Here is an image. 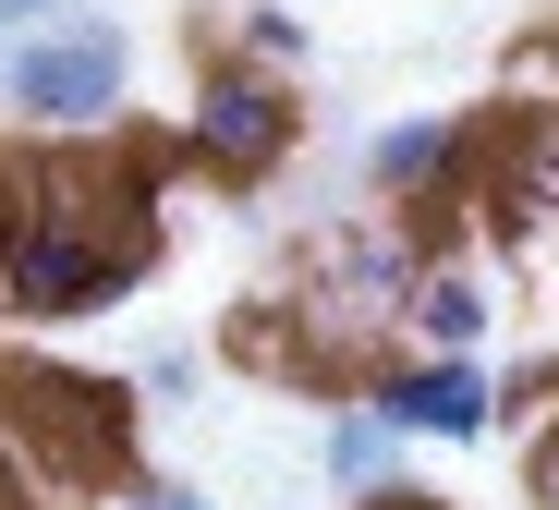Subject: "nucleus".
Segmentation results:
<instances>
[{
    "instance_id": "nucleus-1",
    "label": "nucleus",
    "mask_w": 559,
    "mask_h": 510,
    "mask_svg": "<svg viewBox=\"0 0 559 510\" xmlns=\"http://www.w3.org/2000/svg\"><path fill=\"white\" fill-rule=\"evenodd\" d=\"M146 280V194L110 170H13V232H0V304L13 317H98Z\"/></svg>"
},
{
    "instance_id": "nucleus-2",
    "label": "nucleus",
    "mask_w": 559,
    "mask_h": 510,
    "mask_svg": "<svg viewBox=\"0 0 559 510\" xmlns=\"http://www.w3.org/2000/svg\"><path fill=\"white\" fill-rule=\"evenodd\" d=\"M122 97H134V49L98 13H61L0 49V110L37 134H98V122H122Z\"/></svg>"
},
{
    "instance_id": "nucleus-3",
    "label": "nucleus",
    "mask_w": 559,
    "mask_h": 510,
    "mask_svg": "<svg viewBox=\"0 0 559 510\" xmlns=\"http://www.w3.org/2000/svg\"><path fill=\"white\" fill-rule=\"evenodd\" d=\"M426 244L402 220H353L317 244V353H341V329H378V317H414V292H426Z\"/></svg>"
},
{
    "instance_id": "nucleus-4",
    "label": "nucleus",
    "mask_w": 559,
    "mask_h": 510,
    "mask_svg": "<svg viewBox=\"0 0 559 510\" xmlns=\"http://www.w3.org/2000/svg\"><path fill=\"white\" fill-rule=\"evenodd\" d=\"M182 158H195V170H219V182H267L280 158H293V97H280L255 61H219V73L195 85Z\"/></svg>"
},
{
    "instance_id": "nucleus-5",
    "label": "nucleus",
    "mask_w": 559,
    "mask_h": 510,
    "mask_svg": "<svg viewBox=\"0 0 559 510\" xmlns=\"http://www.w3.org/2000/svg\"><path fill=\"white\" fill-rule=\"evenodd\" d=\"M365 401H378L402 438H450V450L499 426V377H487L475 353H414V365H378V377H365Z\"/></svg>"
},
{
    "instance_id": "nucleus-6",
    "label": "nucleus",
    "mask_w": 559,
    "mask_h": 510,
    "mask_svg": "<svg viewBox=\"0 0 559 510\" xmlns=\"http://www.w3.org/2000/svg\"><path fill=\"white\" fill-rule=\"evenodd\" d=\"M402 450H414V438H402V426H390V414H378L365 389H353L341 414L317 426V474H329V498H341V510L390 498V486H402Z\"/></svg>"
},
{
    "instance_id": "nucleus-7",
    "label": "nucleus",
    "mask_w": 559,
    "mask_h": 510,
    "mask_svg": "<svg viewBox=\"0 0 559 510\" xmlns=\"http://www.w3.org/2000/svg\"><path fill=\"white\" fill-rule=\"evenodd\" d=\"M450 170H462V134H450V122H390L378 146H365V194H390V207L438 194Z\"/></svg>"
},
{
    "instance_id": "nucleus-8",
    "label": "nucleus",
    "mask_w": 559,
    "mask_h": 510,
    "mask_svg": "<svg viewBox=\"0 0 559 510\" xmlns=\"http://www.w3.org/2000/svg\"><path fill=\"white\" fill-rule=\"evenodd\" d=\"M487 317H499V304H487V280L438 256V268H426V292H414V317H402V329H414V353H475V341H487Z\"/></svg>"
},
{
    "instance_id": "nucleus-9",
    "label": "nucleus",
    "mask_w": 559,
    "mask_h": 510,
    "mask_svg": "<svg viewBox=\"0 0 559 510\" xmlns=\"http://www.w3.org/2000/svg\"><path fill=\"white\" fill-rule=\"evenodd\" d=\"M499 182H511V232H535V220H559V122H511V158H499Z\"/></svg>"
},
{
    "instance_id": "nucleus-10",
    "label": "nucleus",
    "mask_w": 559,
    "mask_h": 510,
    "mask_svg": "<svg viewBox=\"0 0 559 510\" xmlns=\"http://www.w3.org/2000/svg\"><path fill=\"white\" fill-rule=\"evenodd\" d=\"M243 49H267V61H305V13H280V0H255V13H243Z\"/></svg>"
},
{
    "instance_id": "nucleus-11",
    "label": "nucleus",
    "mask_w": 559,
    "mask_h": 510,
    "mask_svg": "<svg viewBox=\"0 0 559 510\" xmlns=\"http://www.w3.org/2000/svg\"><path fill=\"white\" fill-rule=\"evenodd\" d=\"M122 510H219V498L182 486V474H122Z\"/></svg>"
},
{
    "instance_id": "nucleus-12",
    "label": "nucleus",
    "mask_w": 559,
    "mask_h": 510,
    "mask_svg": "<svg viewBox=\"0 0 559 510\" xmlns=\"http://www.w3.org/2000/svg\"><path fill=\"white\" fill-rule=\"evenodd\" d=\"M146 389L158 401H195V353H146Z\"/></svg>"
},
{
    "instance_id": "nucleus-13",
    "label": "nucleus",
    "mask_w": 559,
    "mask_h": 510,
    "mask_svg": "<svg viewBox=\"0 0 559 510\" xmlns=\"http://www.w3.org/2000/svg\"><path fill=\"white\" fill-rule=\"evenodd\" d=\"M523 486H535V510H559V426L535 438V462H523Z\"/></svg>"
},
{
    "instance_id": "nucleus-14",
    "label": "nucleus",
    "mask_w": 559,
    "mask_h": 510,
    "mask_svg": "<svg viewBox=\"0 0 559 510\" xmlns=\"http://www.w3.org/2000/svg\"><path fill=\"white\" fill-rule=\"evenodd\" d=\"M49 13H61V0H0V37H37Z\"/></svg>"
},
{
    "instance_id": "nucleus-15",
    "label": "nucleus",
    "mask_w": 559,
    "mask_h": 510,
    "mask_svg": "<svg viewBox=\"0 0 559 510\" xmlns=\"http://www.w3.org/2000/svg\"><path fill=\"white\" fill-rule=\"evenodd\" d=\"M365 510H438V498H402V486H390V498H365Z\"/></svg>"
},
{
    "instance_id": "nucleus-16",
    "label": "nucleus",
    "mask_w": 559,
    "mask_h": 510,
    "mask_svg": "<svg viewBox=\"0 0 559 510\" xmlns=\"http://www.w3.org/2000/svg\"><path fill=\"white\" fill-rule=\"evenodd\" d=\"M0 510H25V498H13V486H0Z\"/></svg>"
}]
</instances>
